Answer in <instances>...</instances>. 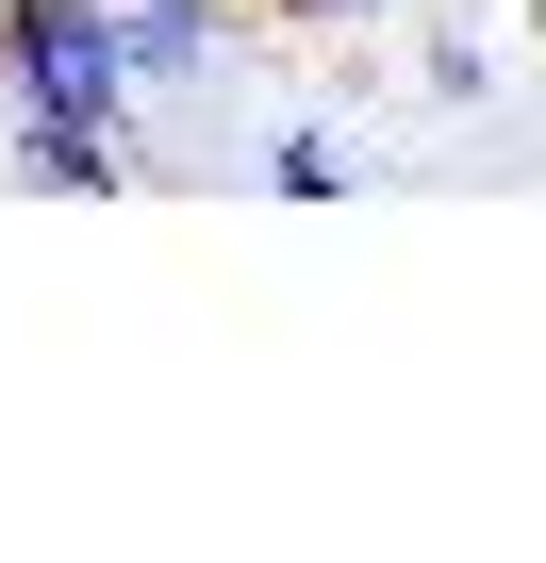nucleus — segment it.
I'll return each instance as SVG.
<instances>
[{
	"instance_id": "obj_1",
	"label": "nucleus",
	"mask_w": 546,
	"mask_h": 563,
	"mask_svg": "<svg viewBox=\"0 0 546 563\" xmlns=\"http://www.w3.org/2000/svg\"><path fill=\"white\" fill-rule=\"evenodd\" d=\"M0 117H149L116 0H0Z\"/></svg>"
},
{
	"instance_id": "obj_2",
	"label": "nucleus",
	"mask_w": 546,
	"mask_h": 563,
	"mask_svg": "<svg viewBox=\"0 0 546 563\" xmlns=\"http://www.w3.org/2000/svg\"><path fill=\"white\" fill-rule=\"evenodd\" d=\"M116 18H133V84H149V100H215L265 0H116Z\"/></svg>"
},
{
	"instance_id": "obj_3",
	"label": "nucleus",
	"mask_w": 546,
	"mask_h": 563,
	"mask_svg": "<svg viewBox=\"0 0 546 563\" xmlns=\"http://www.w3.org/2000/svg\"><path fill=\"white\" fill-rule=\"evenodd\" d=\"M0 150H18L34 199H133V117H0Z\"/></svg>"
},
{
	"instance_id": "obj_4",
	"label": "nucleus",
	"mask_w": 546,
	"mask_h": 563,
	"mask_svg": "<svg viewBox=\"0 0 546 563\" xmlns=\"http://www.w3.org/2000/svg\"><path fill=\"white\" fill-rule=\"evenodd\" d=\"M265 183H282V199H348V183H365V150H348L332 117H282V133H265Z\"/></svg>"
},
{
	"instance_id": "obj_5",
	"label": "nucleus",
	"mask_w": 546,
	"mask_h": 563,
	"mask_svg": "<svg viewBox=\"0 0 546 563\" xmlns=\"http://www.w3.org/2000/svg\"><path fill=\"white\" fill-rule=\"evenodd\" d=\"M414 84H431V100H497V51H480V34H431Z\"/></svg>"
}]
</instances>
